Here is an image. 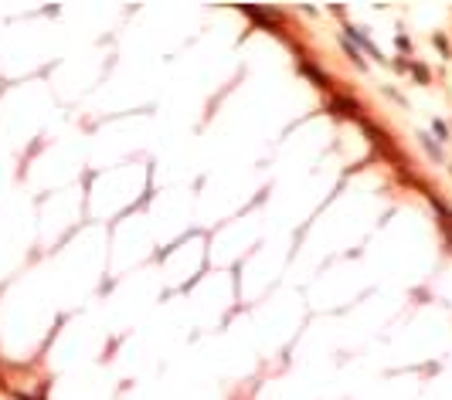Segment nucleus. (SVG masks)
<instances>
[{"mask_svg":"<svg viewBox=\"0 0 452 400\" xmlns=\"http://www.w3.org/2000/svg\"><path fill=\"white\" fill-rule=\"evenodd\" d=\"M357 109H361V105H357L354 99H347V95H333V99H330V112H333V116H350V119H364V116H361Z\"/></svg>","mask_w":452,"mask_h":400,"instance_id":"nucleus-2","label":"nucleus"},{"mask_svg":"<svg viewBox=\"0 0 452 400\" xmlns=\"http://www.w3.org/2000/svg\"><path fill=\"white\" fill-rule=\"evenodd\" d=\"M245 14H248L252 20H258V24H262L265 31H276V34H279V20H276V14H272V10H262V7H248Z\"/></svg>","mask_w":452,"mask_h":400,"instance_id":"nucleus-3","label":"nucleus"},{"mask_svg":"<svg viewBox=\"0 0 452 400\" xmlns=\"http://www.w3.org/2000/svg\"><path fill=\"white\" fill-rule=\"evenodd\" d=\"M411 75H415V78H418V81H422V85H425V81H429V78H432V75H429V68H425V65H418V61H415V65H411Z\"/></svg>","mask_w":452,"mask_h":400,"instance_id":"nucleus-6","label":"nucleus"},{"mask_svg":"<svg viewBox=\"0 0 452 400\" xmlns=\"http://www.w3.org/2000/svg\"><path fill=\"white\" fill-rule=\"evenodd\" d=\"M418 139H422V146H425V149H429V156H432V160H435V163H442V149H439V146H435V142H432V136L418 133Z\"/></svg>","mask_w":452,"mask_h":400,"instance_id":"nucleus-5","label":"nucleus"},{"mask_svg":"<svg viewBox=\"0 0 452 400\" xmlns=\"http://www.w3.org/2000/svg\"><path fill=\"white\" fill-rule=\"evenodd\" d=\"M300 71L309 78V81H313V85H320V88H326V85H330V78H326V75H323L316 65H309V61H300Z\"/></svg>","mask_w":452,"mask_h":400,"instance_id":"nucleus-4","label":"nucleus"},{"mask_svg":"<svg viewBox=\"0 0 452 400\" xmlns=\"http://www.w3.org/2000/svg\"><path fill=\"white\" fill-rule=\"evenodd\" d=\"M432 129H435V136H439V139H449V126H446L442 119H435V122H432Z\"/></svg>","mask_w":452,"mask_h":400,"instance_id":"nucleus-7","label":"nucleus"},{"mask_svg":"<svg viewBox=\"0 0 452 400\" xmlns=\"http://www.w3.org/2000/svg\"><path fill=\"white\" fill-rule=\"evenodd\" d=\"M344 31H347V41H350V44H354L357 51H367L371 58L384 61V55L377 51V44L371 41V38H367V34H364V31H361V27H357V24H344Z\"/></svg>","mask_w":452,"mask_h":400,"instance_id":"nucleus-1","label":"nucleus"},{"mask_svg":"<svg viewBox=\"0 0 452 400\" xmlns=\"http://www.w3.org/2000/svg\"><path fill=\"white\" fill-rule=\"evenodd\" d=\"M435 48H439V51H442V55H446V58H449V41H446V38H442V34H435Z\"/></svg>","mask_w":452,"mask_h":400,"instance_id":"nucleus-8","label":"nucleus"}]
</instances>
